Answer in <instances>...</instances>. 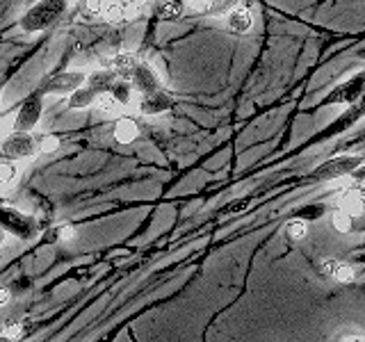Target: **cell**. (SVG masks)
Returning <instances> with one entry per match:
<instances>
[{"label":"cell","mask_w":365,"mask_h":342,"mask_svg":"<svg viewBox=\"0 0 365 342\" xmlns=\"http://www.w3.org/2000/svg\"><path fill=\"white\" fill-rule=\"evenodd\" d=\"M68 11V0H37L32 7L26 9V14L19 19L23 32H43L53 28Z\"/></svg>","instance_id":"cell-1"},{"label":"cell","mask_w":365,"mask_h":342,"mask_svg":"<svg viewBox=\"0 0 365 342\" xmlns=\"http://www.w3.org/2000/svg\"><path fill=\"white\" fill-rule=\"evenodd\" d=\"M0 228L5 233H11L14 237H19L21 242H30L39 235V224L34 217L21 212L19 208L9 203H0Z\"/></svg>","instance_id":"cell-2"},{"label":"cell","mask_w":365,"mask_h":342,"mask_svg":"<svg viewBox=\"0 0 365 342\" xmlns=\"http://www.w3.org/2000/svg\"><path fill=\"white\" fill-rule=\"evenodd\" d=\"M39 153L37 140L32 137V133H16L11 130L3 142H0V160H9V162H16V160H30Z\"/></svg>","instance_id":"cell-3"},{"label":"cell","mask_w":365,"mask_h":342,"mask_svg":"<svg viewBox=\"0 0 365 342\" xmlns=\"http://www.w3.org/2000/svg\"><path fill=\"white\" fill-rule=\"evenodd\" d=\"M365 91V71L354 73L351 78L342 80L340 85H336L334 89L329 91V96L324 100V105H356L359 98L363 96Z\"/></svg>","instance_id":"cell-4"},{"label":"cell","mask_w":365,"mask_h":342,"mask_svg":"<svg viewBox=\"0 0 365 342\" xmlns=\"http://www.w3.org/2000/svg\"><path fill=\"white\" fill-rule=\"evenodd\" d=\"M365 162L363 155H354V153H347V155H336L327 160V162L319 165L315 171H313V178L317 180H338V178H345V176H351L354 169L361 167Z\"/></svg>","instance_id":"cell-5"},{"label":"cell","mask_w":365,"mask_h":342,"mask_svg":"<svg viewBox=\"0 0 365 342\" xmlns=\"http://www.w3.org/2000/svg\"><path fill=\"white\" fill-rule=\"evenodd\" d=\"M41 114H43V94L37 89V91H32V94L21 103L11 130H16V133H32L34 128H37Z\"/></svg>","instance_id":"cell-6"},{"label":"cell","mask_w":365,"mask_h":342,"mask_svg":"<svg viewBox=\"0 0 365 342\" xmlns=\"http://www.w3.org/2000/svg\"><path fill=\"white\" fill-rule=\"evenodd\" d=\"M85 80H87V76L83 71H62V73L46 78L39 91L41 94H71L73 89L85 85Z\"/></svg>","instance_id":"cell-7"},{"label":"cell","mask_w":365,"mask_h":342,"mask_svg":"<svg viewBox=\"0 0 365 342\" xmlns=\"http://www.w3.org/2000/svg\"><path fill=\"white\" fill-rule=\"evenodd\" d=\"M144 0H103V16L110 23H121L140 14Z\"/></svg>","instance_id":"cell-8"},{"label":"cell","mask_w":365,"mask_h":342,"mask_svg":"<svg viewBox=\"0 0 365 342\" xmlns=\"http://www.w3.org/2000/svg\"><path fill=\"white\" fill-rule=\"evenodd\" d=\"M174 105H176L174 96H171L169 91H165L163 87H160L155 91L142 94V100H140V105H137V110H140L142 114H146V117H158V114L169 112Z\"/></svg>","instance_id":"cell-9"},{"label":"cell","mask_w":365,"mask_h":342,"mask_svg":"<svg viewBox=\"0 0 365 342\" xmlns=\"http://www.w3.org/2000/svg\"><path fill=\"white\" fill-rule=\"evenodd\" d=\"M133 89L137 91V94H148V91H155L160 89L163 85H160V78L158 73L153 71L151 64L146 62H137V66L133 68V73L128 76Z\"/></svg>","instance_id":"cell-10"},{"label":"cell","mask_w":365,"mask_h":342,"mask_svg":"<svg viewBox=\"0 0 365 342\" xmlns=\"http://www.w3.org/2000/svg\"><path fill=\"white\" fill-rule=\"evenodd\" d=\"M254 28V16L251 11L242 5H237L235 9H231L226 14V30L233 32V34H247Z\"/></svg>","instance_id":"cell-11"},{"label":"cell","mask_w":365,"mask_h":342,"mask_svg":"<svg viewBox=\"0 0 365 342\" xmlns=\"http://www.w3.org/2000/svg\"><path fill=\"white\" fill-rule=\"evenodd\" d=\"M151 11H153L155 19L176 21L185 14V0H153Z\"/></svg>","instance_id":"cell-12"},{"label":"cell","mask_w":365,"mask_h":342,"mask_svg":"<svg viewBox=\"0 0 365 342\" xmlns=\"http://www.w3.org/2000/svg\"><path fill=\"white\" fill-rule=\"evenodd\" d=\"M112 135H114V140L123 146L133 144V142H137V137H140V125H137V121L133 117H119L114 121Z\"/></svg>","instance_id":"cell-13"},{"label":"cell","mask_w":365,"mask_h":342,"mask_svg":"<svg viewBox=\"0 0 365 342\" xmlns=\"http://www.w3.org/2000/svg\"><path fill=\"white\" fill-rule=\"evenodd\" d=\"M340 208L347 210L349 214H356L361 210H365V185L356 182V185H351L349 190L342 192L340 197Z\"/></svg>","instance_id":"cell-14"},{"label":"cell","mask_w":365,"mask_h":342,"mask_svg":"<svg viewBox=\"0 0 365 342\" xmlns=\"http://www.w3.org/2000/svg\"><path fill=\"white\" fill-rule=\"evenodd\" d=\"M119 76L114 73V68H96L94 73L87 76V87H91L96 91V94H106V91L114 85V80H117Z\"/></svg>","instance_id":"cell-15"},{"label":"cell","mask_w":365,"mask_h":342,"mask_svg":"<svg viewBox=\"0 0 365 342\" xmlns=\"http://www.w3.org/2000/svg\"><path fill=\"white\" fill-rule=\"evenodd\" d=\"M71 16L76 21H96L98 16H103V0H78Z\"/></svg>","instance_id":"cell-16"},{"label":"cell","mask_w":365,"mask_h":342,"mask_svg":"<svg viewBox=\"0 0 365 342\" xmlns=\"http://www.w3.org/2000/svg\"><path fill=\"white\" fill-rule=\"evenodd\" d=\"M98 94L87 85H80L78 89H73L68 94V110H87L96 103Z\"/></svg>","instance_id":"cell-17"},{"label":"cell","mask_w":365,"mask_h":342,"mask_svg":"<svg viewBox=\"0 0 365 342\" xmlns=\"http://www.w3.org/2000/svg\"><path fill=\"white\" fill-rule=\"evenodd\" d=\"M108 94L119 103L121 108H130L133 105V94H135V89L130 85V80H125V78H117L114 80V85L108 89Z\"/></svg>","instance_id":"cell-18"},{"label":"cell","mask_w":365,"mask_h":342,"mask_svg":"<svg viewBox=\"0 0 365 342\" xmlns=\"http://www.w3.org/2000/svg\"><path fill=\"white\" fill-rule=\"evenodd\" d=\"M137 55L133 53H117L110 60V68H114V73H117L119 78H125L128 80V76L133 73V68L137 66Z\"/></svg>","instance_id":"cell-19"},{"label":"cell","mask_w":365,"mask_h":342,"mask_svg":"<svg viewBox=\"0 0 365 342\" xmlns=\"http://www.w3.org/2000/svg\"><path fill=\"white\" fill-rule=\"evenodd\" d=\"M361 117H365V91H363V96L359 98V103H356V105H351V110L347 112V117H340L334 125H331V133H334V130H338V128H342V125H349L351 121H356V119H361ZM329 133V135H331Z\"/></svg>","instance_id":"cell-20"},{"label":"cell","mask_w":365,"mask_h":342,"mask_svg":"<svg viewBox=\"0 0 365 342\" xmlns=\"http://www.w3.org/2000/svg\"><path fill=\"white\" fill-rule=\"evenodd\" d=\"M285 235L292 242H302V239L308 235V222L302 219V217H297V219H290L288 226H285Z\"/></svg>","instance_id":"cell-21"},{"label":"cell","mask_w":365,"mask_h":342,"mask_svg":"<svg viewBox=\"0 0 365 342\" xmlns=\"http://www.w3.org/2000/svg\"><path fill=\"white\" fill-rule=\"evenodd\" d=\"M331 226H334L336 231L342 233V235L351 233V214L347 210H342V208H336L334 214H331Z\"/></svg>","instance_id":"cell-22"},{"label":"cell","mask_w":365,"mask_h":342,"mask_svg":"<svg viewBox=\"0 0 365 342\" xmlns=\"http://www.w3.org/2000/svg\"><path fill=\"white\" fill-rule=\"evenodd\" d=\"M331 279L338 281V283H351L354 279H356V271H354L351 265H347V262H338L334 265V271H331Z\"/></svg>","instance_id":"cell-23"},{"label":"cell","mask_w":365,"mask_h":342,"mask_svg":"<svg viewBox=\"0 0 365 342\" xmlns=\"http://www.w3.org/2000/svg\"><path fill=\"white\" fill-rule=\"evenodd\" d=\"M19 178V169L14 162H9V160H0V187H7L11 185Z\"/></svg>","instance_id":"cell-24"},{"label":"cell","mask_w":365,"mask_h":342,"mask_svg":"<svg viewBox=\"0 0 365 342\" xmlns=\"http://www.w3.org/2000/svg\"><path fill=\"white\" fill-rule=\"evenodd\" d=\"M240 5V0H210V7H208V14L210 16H226L228 11L235 9Z\"/></svg>","instance_id":"cell-25"},{"label":"cell","mask_w":365,"mask_h":342,"mask_svg":"<svg viewBox=\"0 0 365 342\" xmlns=\"http://www.w3.org/2000/svg\"><path fill=\"white\" fill-rule=\"evenodd\" d=\"M94 105H96L103 114H114V112H119V110H121V105L108 94V91H106V94H98V98H96Z\"/></svg>","instance_id":"cell-26"},{"label":"cell","mask_w":365,"mask_h":342,"mask_svg":"<svg viewBox=\"0 0 365 342\" xmlns=\"http://www.w3.org/2000/svg\"><path fill=\"white\" fill-rule=\"evenodd\" d=\"M37 146L41 153H57L60 151V137L48 133V135H43L41 140H37Z\"/></svg>","instance_id":"cell-27"},{"label":"cell","mask_w":365,"mask_h":342,"mask_svg":"<svg viewBox=\"0 0 365 342\" xmlns=\"http://www.w3.org/2000/svg\"><path fill=\"white\" fill-rule=\"evenodd\" d=\"M26 333V324L23 322H7L3 328V338L5 340H21Z\"/></svg>","instance_id":"cell-28"},{"label":"cell","mask_w":365,"mask_h":342,"mask_svg":"<svg viewBox=\"0 0 365 342\" xmlns=\"http://www.w3.org/2000/svg\"><path fill=\"white\" fill-rule=\"evenodd\" d=\"M210 0H185V9H190L192 14H208Z\"/></svg>","instance_id":"cell-29"},{"label":"cell","mask_w":365,"mask_h":342,"mask_svg":"<svg viewBox=\"0 0 365 342\" xmlns=\"http://www.w3.org/2000/svg\"><path fill=\"white\" fill-rule=\"evenodd\" d=\"M334 340L340 342H365V333H356V331H340L334 336Z\"/></svg>","instance_id":"cell-30"},{"label":"cell","mask_w":365,"mask_h":342,"mask_svg":"<svg viewBox=\"0 0 365 342\" xmlns=\"http://www.w3.org/2000/svg\"><path fill=\"white\" fill-rule=\"evenodd\" d=\"M73 237H76L73 224H62L60 228H57V239H60V242H71Z\"/></svg>","instance_id":"cell-31"},{"label":"cell","mask_w":365,"mask_h":342,"mask_svg":"<svg viewBox=\"0 0 365 342\" xmlns=\"http://www.w3.org/2000/svg\"><path fill=\"white\" fill-rule=\"evenodd\" d=\"M351 233H365V210L351 214Z\"/></svg>","instance_id":"cell-32"},{"label":"cell","mask_w":365,"mask_h":342,"mask_svg":"<svg viewBox=\"0 0 365 342\" xmlns=\"http://www.w3.org/2000/svg\"><path fill=\"white\" fill-rule=\"evenodd\" d=\"M324 212V208L319 203H315V205H311V208H304L302 212H299V217L302 219H315V217H319Z\"/></svg>","instance_id":"cell-33"},{"label":"cell","mask_w":365,"mask_h":342,"mask_svg":"<svg viewBox=\"0 0 365 342\" xmlns=\"http://www.w3.org/2000/svg\"><path fill=\"white\" fill-rule=\"evenodd\" d=\"M334 265H336L334 258H322V262H319V271H322L324 276H331V271H334Z\"/></svg>","instance_id":"cell-34"},{"label":"cell","mask_w":365,"mask_h":342,"mask_svg":"<svg viewBox=\"0 0 365 342\" xmlns=\"http://www.w3.org/2000/svg\"><path fill=\"white\" fill-rule=\"evenodd\" d=\"M11 299V292L5 288V285H0V308H5Z\"/></svg>","instance_id":"cell-35"},{"label":"cell","mask_w":365,"mask_h":342,"mask_svg":"<svg viewBox=\"0 0 365 342\" xmlns=\"http://www.w3.org/2000/svg\"><path fill=\"white\" fill-rule=\"evenodd\" d=\"M3 239H5V231L0 228V247H3Z\"/></svg>","instance_id":"cell-36"},{"label":"cell","mask_w":365,"mask_h":342,"mask_svg":"<svg viewBox=\"0 0 365 342\" xmlns=\"http://www.w3.org/2000/svg\"><path fill=\"white\" fill-rule=\"evenodd\" d=\"M0 96H3V85H0Z\"/></svg>","instance_id":"cell-37"}]
</instances>
